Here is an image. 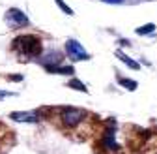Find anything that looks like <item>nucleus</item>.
<instances>
[{
  "instance_id": "6",
  "label": "nucleus",
  "mask_w": 157,
  "mask_h": 154,
  "mask_svg": "<svg viewBox=\"0 0 157 154\" xmlns=\"http://www.w3.org/2000/svg\"><path fill=\"white\" fill-rule=\"evenodd\" d=\"M114 133H116V120H109V124L105 128V133H103V147L107 150H118Z\"/></svg>"
},
{
  "instance_id": "10",
  "label": "nucleus",
  "mask_w": 157,
  "mask_h": 154,
  "mask_svg": "<svg viewBox=\"0 0 157 154\" xmlns=\"http://www.w3.org/2000/svg\"><path fill=\"white\" fill-rule=\"evenodd\" d=\"M67 87H69V88H75V90H81V92H88L86 85H84V83H81L78 79H71V81L67 83Z\"/></svg>"
},
{
  "instance_id": "4",
  "label": "nucleus",
  "mask_w": 157,
  "mask_h": 154,
  "mask_svg": "<svg viewBox=\"0 0 157 154\" xmlns=\"http://www.w3.org/2000/svg\"><path fill=\"white\" fill-rule=\"evenodd\" d=\"M66 55L69 56L73 62H81V60H88L90 59V53L77 40H73V38H69V40L66 42Z\"/></svg>"
},
{
  "instance_id": "11",
  "label": "nucleus",
  "mask_w": 157,
  "mask_h": 154,
  "mask_svg": "<svg viewBox=\"0 0 157 154\" xmlns=\"http://www.w3.org/2000/svg\"><path fill=\"white\" fill-rule=\"evenodd\" d=\"M155 30V25L153 23H150V25H144V26H139V28H136L135 32L136 34H139V36H146V34H151Z\"/></svg>"
},
{
  "instance_id": "9",
  "label": "nucleus",
  "mask_w": 157,
  "mask_h": 154,
  "mask_svg": "<svg viewBox=\"0 0 157 154\" xmlns=\"http://www.w3.org/2000/svg\"><path fill=\"white\" fill-rule=\"evenodd\" d=\"M49 73H58V75H71L75 70L73 66H62V64H58V66H52V68H47Z\"/></svg>"
},
{
  "instance_id": "16",
  "label": "nucleus",
  "mask_w": 157,
  "mask_h": 154,
  "mask_svg": "<svg viewBox=\"0 0 157 154\" xmlns=\"http://www.w3.org/2000/svg\"><path fill=\"white\" fill-rule=\"evenodd\" d=\"M10 79H13V81H21V79H23V75H11Z\"/></svg>"
},
{
  "instance_id": "15",
  "label": "nucleus",
  "mask_w": 157,
  "mask_h": 154,
  "mask_svg": "<svg viewBox=\"0 0 157 154\" xmlns=\"http://www.w3.org/2000/svg\"><path fill=\"white\" fill-rule=\"evenodd\" d=\"M103 2H107V4H124L125 0H103Z\"/></svg>"
},
{
  "instance_id": "13",
  "label": "nucleus",
  "mask_w": 157,
  "mask_h": 154,
  "mask_svg": "<svg viewBox=\"0 0 157 154\" xmlns=\"http://www.w3.org/2000/svg\"><path fill=\"white\" fill-rule=\"evenodd\" d=\"M54 2H56L58 6H60V10H62L64 13H67V15H73V10H71V8H69L66 2H64V0H54Z\"/></svg>"
},
{
  "instance_id": "3",
  "label": "nucleus",
  "mask_w": 157,
  "mask_h": 154,
  "mask_svg": "<svg viewBox=\"0 0 157 154\" xmlns=\"http://www.w3.org/2000/svg\"><path fill=\"white\" fill-rule=\"evenodd\" d=\"M86 117V111L77 109V107H62L60 109V120L66 128H75L78 126Z\"/></svg>"
},
{
  "instance_id": "14",
  "label": "nucleus",
  "mask_w": 157,
  "mask_h": 154,
  "mask_svg": "<svg viewBox=\"0 0 157 154\" xmlns=\"http://www.w3.org/2000/svg\"><path fill=\"white\" fill-rule=\"evenodd\" d=\"M8 96H13V92H8V90H0V100L8 98Z\"/></svg>"
},
{
  "instance_id": "5",
  "label": "nucleus",
  "mask_w": 157,
  "mask_h": 154,
  "mask_svg": "<svg viewBox=\"0 0 157 154\" xmlns=\"http://www.w3.org/2000/svg\"><path fill=\"white\" fill-rule=\"evenodd\" d=\"M62 59H64V53H60V51H56V49H54V51L41 53V55L37 56V62L47 70V68H52V66L62 64Z\"/></svg>"
},
{
  "instance_id": "2",
  "label": "nucleus",
  "mask_w": 157,
  "mask_h": 154,
  "mask_svg": "<svg viewBox=\"0 0 157 154\" xmlns=\"http://www.w3.org/2000/svg\"><path fill=\"white\" fill-rule=\"evenodd\" d=\"M4 23H6L8 28L19 30V28L30 25V19H28V15H26L25 11H21L19 8H10V10H6V13H4Z\"/></svg>"
},
{
  "instance_id": "1",
  "label": "nucleus",
  "mask_w": 157,
  "mask_h": 154,
  "mask_svg": "<svg viewBox=\"0 0 157 154\" xmlns=\"http://www.w3.org/2000/svg\"><path fill=\"white\" fill-rule=\"evenodd\" d=\"M13 51L21 56V59L28 60V59H37L41 55V40L36 34H23L17 36L15 40L11 42Z\"/></svg>"
},
{
  "instance_id": "8",
  "label": "nucleus",
  "mask_w": 157,
  "mask_h": 154,
  "mask_svg": "<svg viewBox=\"0 0 157 154\" xmlns=\"http://www.w3.org/2000/svg\"><path fill=\"white\" fill-rule=\"evenodd\" d=\"M116 56H118V59H120V60H122L124 64H127V66H129L131 70H140V64L136 62V60H133L131 56H127V55H125V53H124L122 49H118V51H116Z\"/></svg>"
},
{
  "instance_id": "7",
  "label": "nucleus",
  "mask_w": 157,
  "mask_h": 154,
  "mask_svg": "<svg viewBox=\"0 0 157 154\" xmlns=\"http://www.w3.org/2000/svg\"><path fill=\"white\" fill-rule=\"evenodd\" d=\"M10 119L15 122H39L37 111H15L10 115Z\"/></svg>"
},
{
  "instance_id": "12",
  "label": "nucleus",
  "mask_w": 157,
  "mask_h": 154,
  "mask_svg": "<svg viewBox=\"0 0 157 154\" xmlns=\"http://www.w3.org/2000/svg\"><path fill=\"white\" fill-rule=\"evenodd\" d=\"M120 85L127 90H136V81L133 79H125V77H120Z\"/></svg>"
}]
</instances>
